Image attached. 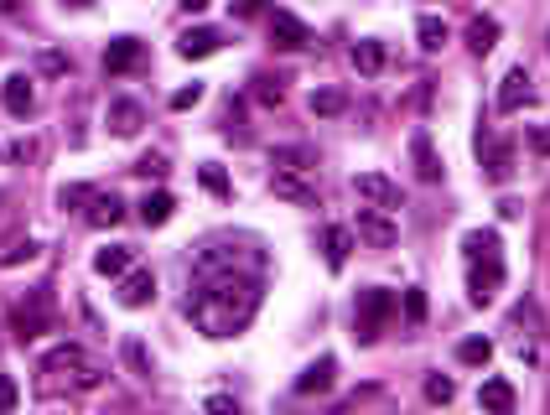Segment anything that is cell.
Instances as JSON below:
<instances>
[{
  "instance_id": "1",
  "label": "cell",
  "mask_w": 550,
  "mask_h": 415,
  "mask_svg": "<svg viewBox=\"0 0 550 415\" xmlns=\"http://www.w3.org/2000/svg\"><path fill=\"white\" fill-rule=\"evenodd\" d=\"M260 312V275H239V270H223V275H203L198 291L187 297V317L198 322L203 338H239Z\"/></svg>"
},
{
  "instance_id": "2",
  "label": "cell",
  "mask_w": 550,
  "mask_h": 415,
  "mask_svg": "<svg viewBox=\"0 0 550 415\" xmlns=\"http://www.w3.org/2000/svg\"><path fill=\"white\" fill-rule=\"evenodd\" d=\"M395 291H384V286H368V291H359V301H353V338L359 343H374L379 332H384V322L395 317Z\"/></svg>"
},
{
  "instance_id": "3",
  "label": "cell",
  "mask_w": 550,
  "mask_h": 415,
  "mask_svg": "<svg viewBox=\"0 0 550 415\" xmlns=\"http://www.w3.org/2000/svg\"><path fill=\"white\" fill-rule=\"evenodd\" d=\"M53 322H58L53 291H27V301H16V306H11V327H16V338H21V343H36L42 332H53Z\"/></svg>"
},
{
  "instance_id": "4",
  "label": "cell",
  "mask_w": 550,
  "mask_h": 415,
  "mask_svg": "<svg viewBox=\"0 0 550 415\" xmlns=\"http://www.w3.org/2000/svg\"><path fill=\"white\" fill-rule=\"evenodd\" d=\"M498 286H504V255H478V260H473V275H467L473 306H489V301L498 297Z\"/></svg>"
},
{
  "instance_id": "5",
  "label": "cell",
  "mask_w": 550,
  "mask_h": 415,
  "mask_svg": "<svg viewBox=\"0 0 550 415\" xmlns=\"http://www.w3.org/2000/svg\"><path fill=\"white\" fill-rule=\"evenodd\" d=\"M271 42L280 53H302V47H311V27H306L302 16H291V11H275L271 16Z\"/></svg>"
},
{
  "instance_id": "6",
  "label": "cell",
  "mask_w": 550,
  "mask_h": 415,
  "mask_svg": "<svg viewBox=\"0 0 550 415\" xmlns=\"http://www.w3.org/2000/svg\"><path fill=\"white\" fill-rule=\"evenodd\" d=\"M353 192H359L364 203L384 208V213L405 203V198H400V187H395V182H390V177H384V172H359V177H353Z\"/></svg>"
},
{
  "instance_id": "7",
  "label": "cell",
  "mask_w": 550,
  "mask_h": 415,
  "mask_svg": "<svg viewBox=\"0 0 550 415\" xmlns=\"http://www.w3.org/2000/svg\"><path fill=\"white\" fill-rule=\"evenodd\" d=\"M359 239L374 244V249H390L400 239V229H395V218H390L384 208H359Z\"/></svg>"
},
{
  "instance_id": "8",
  "label": "cell",
  "mask_w": 550,
  "mask_h": 415,
  "mask_svg": "<svg viewBox=\"0 0 550 415\" xmlns=\"http://www.w3.org/2000/svg\"><path fill=\"white\" fill-rule=\"evenodd\" d=\"M146 62V42L141 37H115L104 47V73H135Z\"/></svg>"
},
{
  "instance_id": "9",
  "label": "cell",
  "mask_w": 550,
  "mask_h": 415,
  "mask_svg": "<svg viewBox=\"0 0 550 415\" xmlns=\"http://www.w3.org/2000/svg\"><path fill=\"white\" fill-rule=\"evenodd\" d=\"M218 47H223V31L218 27H187L182 37H177V58H187V62L214 58Z\"/></svg>"
},
{
  "instance_id": "10",
  "label": "cell",
  "mask_w": 550,
  "mask_h": 415,
  "mask_svg": "<svg viewBox=\"0 0 550 415\" xmlns=\"http://www.w3.org/2000/svg\"><path fill=\"white\" fill-rule=\"evenodd\" d=\"M271 192L280 203H296V208L317 203V187L306 182V172H271Z\"/></svg>"
},
{
  "instance_id": "11",
  "label": "cell",
  "mask_w": 550,
  "mask_h": 415,
  "mask_svg": "<svg viewBox=\"0 0 550 415\" xmlns=\"http://www.w3.org/2000/svg\"><path fill=\"white\" fill-rule=\"evenodd\" d=\"M151 301H156V275L151 270H125L120 275V306L141 312V306H151Z\"/></svg>"
},
{
  "instance_id": "12",
  "label": "cell",
  "mask_w": 550,
  "mask_h": 415,
  "mask_svg": "<svg viewBox=\"0 0 550 415\" xmlns=\"http://www.w3.org/2000/svg\"><path fill=\"white\" fill-rule=\"evenodd\" d=\"M530 99H535L530 73H524V68H509V73H504V89H498V115H520Z\"/></svg>"
},
{
  "instance_id": "13",
  "label": "cell",
  "mask_w": 550,
  "mask_h": 415,
  "mask_svg": "<svg viewBox=\"0 0 550 415\" xmlns=\"http://www.w3.org/2000/svg\"><path fill=\"white\" fill-rule=\"evenodd\" d=\"M245 265V249H234V244H214V249H203L198 260H192V275L203 281V275H223V270H239Z\"/></svg>"
},
{
  "instance_id": "14",
  "label": "cell",
  "mask_w": 550,
  "mask_h": 415,
  "mask_svg": "<svg viewBox=\"0 0 550 415\" xmlns=\"http://www.w3.org/2000/svg\"><path fill=\"white\" fill-rule=\"evenodd\" d=\"M478 151H483L489 182H509V177H514V146H509V141H489V135H478Z\"/></svg>"
},
{
  "instance_id": "15",
  "label": "cell",
  "mask_w": 550,
  "mask_h": 415,
  "mask_svg": "<svg viewBox=\"0 0 550 415\" xmlns=\"http://www.w3.org/2000/svg\"><path fill=\"white\" fill-rule=\"evenodd\" d=\"M0 104H5V115H16V119L31 115L36 94H31V78H27V73H11V78L0 84Z\"/></svg>"
},
{
  "instance_id": "16",
  "label": "cell",
  "mask_w": 550,
  "mask_h": 415,
  "mask_svg": "<svg viewBox=\"0 0 550 415\" xmlns=\"http://www.w3.org/2000/svg\"><path fill=\"white\" fill-rule=\"evenodd\" d=\"M337 379V358L333 354H322L317 363H306L302 369V379H296V395H328Z\"/></svg>"
},
{
  "instance_id": "17",
  "label": "cell",
  "mask_w": 550,
  "mask_h": 415,
  "mask_svg": "<svg viewBox=\"0 0 550 415\" xmlns=\"http://www.w3.org/2000/svg\"><path fill=\"white\" fill-rule=\"evenodd\" d=\"M410 161H416V177H421V182H441V156H436V146H431L426 130H416V135H410Z\"/></svg>"
},
{
  "instance_id": "18",
  "label": "cell",
  "mask_w": 550,
  "mask_h": 415,
  "mask_svg": "<svg viewBox=\"0 0 550 415\" xmlns=\"http://www.w3.org/2000/svg\"><path fill=\"white\" fill-rule=\"evenodd\" d=\"M141 125H146V110H141L135 99H115V104H109V130H115L120 141L141 135Z\"/></svg>"
},
{
  "instance_id": "19",
  "label": "cell",
  "mask_w": 550,
  "mask_h": 415,
  "mask_svg": "<svg viewBox=\"0 0 550 415\" xmlns=\"http://www.w3.org/2000/svg\"><path fill=\"white\" fill-rule=\"evenodd\" d=\"M478 405H483V415H514V385L509 379H483Z\"/></svg>"
},
{
  "instance_id": "20",
  "label": "cell",
  "mask_w": 550,
  "mask_h": 415,
  "mask_svg": "<svg viewBox=\"0 0 550 415\" xmlns=\"http://www.w3.org/2000/svg\"><path fill=\"white\" fill-rule=\"evenodd\" d=\"M84 218H89L93 229H115L125 218V203H120V192H93V203L84 208Z\"/></svg>"
},
{
  "instance_id": "21",
  "label": "cell",
  "mask_w": 550,
  "mask_h": 415,
  "mask_svg": "<svg viewBox=\"0 0 550 415\" xmlns=\"http://www.w3.org/2000/svg\"><path fill=\"white\" fill-rule=\"evenodd\" d=\"M135 208H141V224H146V229H161V224H172V213H177V198L156 187V192H146V198H141Z\"/></svg>"
},
{
  "instance_id": "22",
  "label": "cell",
  "mask_w": 550,
  "mask_h": 415,
  "mask_svg": "<svg viewBox=\"0 0 550 415\" xmlns=\"http://www.w3.org/2000/svg\"><path fill=\"white\" fill-rule=\"evenodd\" d=\"M322 255H328V270H343L348 265V255H353V229L333 224V229L322 234Z\"/></svg>"
},
{
  "instance_id": "23",
  "label": "cell",
  "mask_w": 550,
  "mask_h": 415,
  "mask_svg": "<svg viewBox=\"0 0 550 415\" xmlns=\"http://www.w3.org/2000/svg\"><path fill=\"white\" fill-rule=\"evenodd\" d=\"M125 270H135V249H125V244H115V249H99V255H93V275L120 281Z\"/></svg>"
},
{
  "instance_id": "24",
  "label": "cell",
  "mask_w": 550,
  "mask_h": 415,
  "mask_svg": "<svg viewBox=\"0 0 550 415\" xmlns=\"http://www.w3.org/2000/svg\"><path fill=\"white\" fill-rule=\"evenodd\" d=\"M467 47H473L478 58L493 53V47H498V21H493V16H473V21H467Z\"/></svg>"
},
{
  "instance_id": "25",
  "label": "cell",
  "mask_w": 550,
  "mask_h": 415,
  "mask_svg": "<svg viewBox=\"0 0 550 415\" xmlns=\"http://www.w3.org/2000/svg\"><path fill=\"white\" fill-rule=\"evenodd\" d=\"M271 167L275 172H311V167H317V151L311 146H280L271 156Z\"/></svg>"
},
{
  "instance_id": "26",
  "label": "cell",
  "mask_w": 550,
  "mask_h": 415,
  "mask_svg": "<svg viewBox=\"0 0 550 415\" xmlns=\"http://www.w3.org/2000/svg\"><path fill=\"white\" fill-rule=\"evenodd\" d=\"M416 42H421V53H441V47H447V21L426 11V16L416 21Z\"/></svg>"
},
{
  "instance_id": "27",
  "label": "cell",
  "mask_w": 550,
  "mask_h": 415,
  "mask_svg": "<svg viewBox=\"0 0 550 415\" xmlns=\"http://www.w3.org/2000/svg\"><path fill=\"white\" fill-rule=\"evenodd\" d=\"M306 104H311V115H317V119H333V115L348 110V94H343V89H311Z\"/></svg>"
},
{
  "instance_id": "28",
  "label": "cell",
  "mask_w": 550,
  "mask_h": 415,
  "mask_svg": "<svg viewBox=\"0 0 550 415\" xmlns=\"http://www.w3.org/2000/svg\"><path fill=\"white\" fill-rule=\"evenodd\" d=\"M353 68H359L364 78H374V73L384 68V42H359V47H353Z\"/></svg>"
},
{
  "instance_id": "29",
  "label": "cell",
  "mask_w": 550,
  "mask_h": 415,
  "mask_svg": "<svg viewBox=\"0 0 550 415\" xmlns=\"http://www.w3.org/2000/svg\"><path fill=\"white\" fill-rule=\"evenodd\" d=\"M457 358L467 363V369H483V363L493 358V343H489V338H462V343H457Z\"/></svg>"
},
{
  "instance_id": "30",
  "label": "cell",
  "mask_w": 550,
  "mask_h": 415,
  "mask_svg": "<svg viewBox=\"0 0 550 415\" xmlns=\"http://www.w3.org/2000/svg\"><path fill=\"white\" fill-rule=\"evenodd\" d=\"M42 369H89V358H84V348L62 343V348H53V354H47V363H42Z\"/></svg>"
},
{
  "instance_id": "31",
  "label": "cell",
  "mask_w": 550,
  "mask_h": 415,
  "mask_svg": "<svg viewBox=\"0 0 550 415\" xmlns=\"http://www.w3.org/2000/svg\"><path fill=\"white\" fill-rule=\"evenodd\" d=\"M198 177H203V187H208L214 198H229V192H234V187H229V177H223V167H218V161H203V167H198Z\"/></svg>"
},
{
  "instance_id": "32",
  "label": "cell",
  "mask_w": 550,
  "mask_h": 415,
  "mask_svg": "<svg viewBox=\"0 0 550 415\" xmlns=\"http://www.w3.org/2000/svg\"><path fill=\"white\" fill-rule=\"evenodd\" d=\"M426 400H431V405H452V400H457V385H452L447 374H431V379H426Z\"/></svg>"
},
{
  "instance_id": "33",
  "label": "cell",
  "mask_w": 550,
  "mask_h": 415,
  "mask_svg": "<svg viewBox=\"0 0 550 415\" xmlns=\"http://www.w3.org/2000/svg\"><path fill=\"white\" fill-rule=\"evenodd\" d=\"M426 312H431V306H426V291H421V286H410V291H405V322L421 327V322H426Z\"/></svg>"
},
{
  "instance_id": "34",
  "label": "cell",
  "mask_w": 550,
  "mask_h": 415,
  "mask_svg": "<svg viewBox=\"0 0 550 415\" xmlns=\"http://www.w3.org/2000/svg\"><path fill=\"white\" fill-rule=\"evenodd\" d=\"M125 363H130L141 379H151V358H146V348H141V338H125Z\"/></svg>"
},
{
  "instance_id": "35",
  "label": "cell",
  "mask_w": 550,
  "mask_h": 415,
  "mask_svg": "<svg viewBox=\"0 0 550 415\" xmlns=\"http://www.w3.org/2000/svg\"><path fill=\"white\" fill-rule=\"evenodd\" d=\"M93 192H99V187L73 182V187H62V192H58V203H62V208H84V203H93Z\"/></svg>"
},
{
  "instance_id": "36",
  "label": "cell",
  "mask_w": 550,
  "mask_h": 415,
  "mask_svg": "<svg viewBox=\"0 0 550 415\" xmlns=\"http://www.w3.org/2000/svg\"><path fill=\"white\" fill-rule=\"evenodd\" d=\"M36 255H42V249H36V244H16V249H5V255H0V270H11V265H27V260H36Z\"/></svg>"
},
{
  "instance_id": "37",
  "label": "cell",
  "mask_w": 550,
  "mask_h": 415,
  "mask_svg": "<svg viewBox=\"0 0 550 415\" xmlns=\"http://www.w3.org/2000/svg\"><path fill=\"white\" fill-rule=\"evenodd\" d=\"M135 172H141V177H166V156H161V151H146V156L135 161Z\"/></svg>"
},
{
  "instance_id": "38",
  "label": "cell",
  "mask_w": 550,
  "mask_h": 415,
  "mask_svg": "<svg viewBox=\"0 0 550 415\" xmlns=\"http://www.w3.org/2000/svg\"><path fill=\"white\" fill-rule=\"evenodd\" d=\"M192 104H203V84H187V89L172 94V110L182 115V110H192Z\"/></svg>"
},
{
  "instance_id": "39",
  "label": "cell",
  "mask_w": 550,
  "mask_h": 415,
  "mask_svg": "<svg viewBox=\"0 0 550 415\" xmlns=\"http://www.w3.org/2000/svg\"><path fill=\"white\" fill-rule=\"evenodd\" d=\"M16 400H21L16 379H11V374H0V415H11V411H16Z\"/></svg>"
},
{
  "instance_id": "40",
  "label": "cell",
  "mask_w": 550,
  "mask_h": 415,
  "mask_svg": "<svg viewBox=\"0 0 550 415\" xmlns=\"http://www.w3.org/2000/svg\"><path fill=\"white\" fill-rule=\"evenodd\" d=\"M255 99H260V104H280L286 94H280V84H275V78H255Z\"/></svg>"
},
{
  "instance_id": "41",
  "label": "cell",
  "mask_w": 550,
  "mask_h": 415,
  "mask_svg": "<svg viewBox=\"0 0 550 415\" xmlns=\"http://www.w3.org/2000/svg\"><path fill=\"white\" fill-rule=\"evenodd\" d=\"M530 151H535V156H550V119L546 125H530Z\"/></svg>"
},
{
  "instance_id": "42",
  "label": "cell",
  "mask_w": 550,
  "mask_h": 415,
  "mask_svg": "<svg viewBox=\"0 0 550 415\" xmlns=\"http://www.w3.org/2000/svg\"><path fill=\"white\" fill-rule=\"evenodd\" d=\"M36 68H42V73H68V53H42Z\"/></svg>"
},
{
  "instance_id": "43",
  "label": "cell",
  "mask_w": 550,
  "mask_h": 415,
  "mask_svg": "<svg viewBox=\"0 0 550 415\" xmlns=\"http://www.w3.org/2000/svg\"><path fill=\"white\" fill-rule=\"evenodd\" d=\"M203 411H208V415H239L229 395H208V400H203Z\"/></svg>"
},
{
  "instance_id": "44",
  "label": "cell",
  "mask_w": 550,
  "mask_h": 415,
  "mask_svg": "<svg viewBox=\"0 0 550 415\" xmlns=\"http://www.w3.org/2000/svg\"><path fill=\"white\" fill-rule=\"evenodd\" d=\"M260 5H265V0H229V11H234L239 21H249V16H260Z\"/></svg>"
},
{
  "instance_id": "45",
  "label": "cell",
  "mask_w": 550,
  "mask_h": 415,
  "mask_svg": "<svg viewBox=\"0 0 550 415\" xmlns=\"http://www.w3.org/2000/svg\"><path fill=\"white\" fill-rule=\"evenodd\" d=\"M11 156H16V161H27V156H36V146H31V141H16V146H11Z\"/></svg>"
},
{
  "instance_id": "46",
  "label": "cell",
  "mask_w": 550,
  "mask_h": 415,
  "mask_svg": "<svg viewBox=\"0 0 550 415\" xmlns=\"http://www.w3.org/2000/svg\"><path fill=\"white\" fill-rule=\"evenodd\" d=\"M208 5H214V0H182V11H192V16H198V11H208Z\"/></svg>"
},
{
  "instance_id": "47",
  "label": "cell",
  "mask_w": 550,
  "mask_h": 415,
  "mask_svg": "<svg viewBox=\"0 0 550 415\" xmlns=\"http://www.w3.org/2000/svg\"><path fill=\"white\" fill-rule=\"evenodd\" d=\"M0 11H5V16H16V11H21V0H0Z\"/></svg>"
},
{
  "instance_id": "48",
  "label": "cell",
  "mask_w": 550,
  "mask_h": 415,
  "mask_svg": "<svg viewBox=\"0 0 550 415\" xmlns=\"http://www.w3.org/2000/svg\"><path fill=\"white\" fill-rule=\"evenodd\" d=\"M68 5H89V0H68Z\"/></svg>"
},
{
  "instance_id": "49",
  "label": "cell",
  "mask_w": 550,
  "mask_h": 415,
  "mask_svg": "<svg viewBox=\"0 0 550 415\" xmlns=\"http://www.w3.org/2000/svg\"><path fill=\"white\" fill-rule=\"evenodd\" d=\"M337 415H348V411H337Z\"/></svg>"
}]
</instances>
